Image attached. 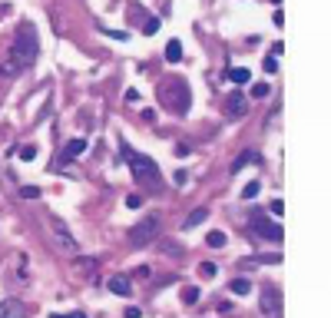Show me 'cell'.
<instances>
[{"mask_svg": "<svg viewBox=\"0 0 331 318\" xmlns=\"http://www.w3.org/2000/svg\"><path fill=\"white\" fill-rule=\"evenodd\" d=\"M40 53V40L37 30L30 23H20L17 33H14V43H10V53H7V63H0V76H17L23 73Z\"/></svg>", "mask_w": 331, "mask_h": 318, "instance_id": "1", "label": "cell"}, {"mask_svg": "<svg viewBox=\"0 0 331 318\" xmlns=\"http://www.w3.org/2000/svg\"><path fill=\"white\" fill-rule=\"evenodd\" d=\"M159 100L166 103V110L182 116L189 110V86H185L182 80H163L159 83Z\"/></svg>", "mask_w": 331, "mask_h": 318, "instance_id": "2", "label": "cell"}, {"mask_svg": "<svg viewBox=\"0 0 331 318\" xmlns=\"http://www.w3.org/2000/svg\"><path fill=\"white\" fill-rule=\"evenodd\" d=\"M119 150H123L129 169H132V176H136L139 183H156V179H159V166H156L149 156H143V152H132L126 143H119Z\"/></svg>", "mask_w": 331, "mask_h": 318, "instance_id": "3", "label": "cell"}, {"mask_svg": "<svg viewBox=\"0 0 331 318\" xmlns=\"http://www.w3.org/2000/svg\"><path fill=\"white\" fill-rule=\"evenodd\" d=\"M159 212H152V216H143L139 222L129 229V242L132 245H149V242H156V235H159Z\"/></svg>", "mask_w": 331, "mask_h": 318, "instance_id": "4", "label": "cell"}, {"mask_svg": "<svg viewBox=\"0 0 331 318\" xmlns=\"http://www.w3.org/2000/svg\"><path fill=\"white\" fill-rule=\"evenodd\" d=\"M248 225L255 229L262 239H272V242H281V225H275V222H268L262 212H252L248 216Z\"/></svg>", "mask_w": 331, "mask_h": 318, "instance_id": "5", "label": "cell"}, {"mask_svg": "<svg viewBox=\"0 0 331 318\" xmlns=\"http://www.w3.org/2000/svg\"><path fill=\"white\" fill-rule=\"evenodd\" d=\"M53 239H56V245H60L63 252H76V239L63 229V222H56V219H53Z\"/></svg>", "mask_w": 331, "mask_h": 318, "instance_id": "6", "label": "cell"}, {"mask_svg": "<svg viewBox=\"0 0 331 318\" xmlns=\"http://www.w3.org/2000/svg\"><path fill=\"white\" fill-rule=\"evenodd\" d=\"M258 305H262V312H265V315H272V312L281 308V295H278L275 288H265V292H262V299H258Z\"/></svg>", "mask_w": 331, "mask_h": 318, "instance_id": "7", "label": "cell"}, {"mask_svg": "<svg viewBox=\"0 0 331 318\" xmlns=\"http://www.w3.org/2000/svg\"><path fill=\"white\" fill-rule=\"evenodd\" d=\"M110 292H113V295H129V292H132L129 275H113V279H110Z\"/></svg>", "mask_w": 331, "mask_h": 318, "instance_id": "8", "label": "cell"}, {"mask_svg": "<svg viewBox=\"0 0 331 318\" xmlns=\"http://www.w3.org/2000/svg\"><path fill=\"white\" fill-rule=\"evenodd\" d=\"M229 80L239 83V86H245V83H252V73H248V67H232V70H229Z\"/></svg>", "mask_w": 331, "mask_h": 318, "instance_id": "9", "label": "cell"}, {"mask_svg": "<svg viewBox=\"0 0 331 318\" xmlns=\"http://www.w3.org/2000/svg\"><path fill=\"white\" fill-rule=\"evenodd\" d=\"M205 219H209V209H196V212H192V216L182 222V229H199Z\"/></svg>", "mask_w": 331, "mask_h": 318, "instance_id": "10", "label": "cell"}, {"mask_svg": "<svg viewBox=\"0 0 331 318\" xmlns=\"http://www.w3.org/2000/svg\"><path fill=\"white\" fill-rule=\"evenodd\" d=\"M166 60H169V63H179V60H182V43H179V40H169V43H166Z\"/></svg>", "mask_w": 331, "mask_h": 318, "instance_id": "11", "label": "cell"}, {"mask_svg": "<svg viewBox=\"0 0 331 318\" xmlns=\"http://www.w3.org/2000/svg\"><path fill=\"white\" fill-rule=\"evenodd\" d=\"M80 152H86V139H83V136H76V139L66 143V159H73V156H80Z\"/></svg>", "mask_w": 331, "mask_h": 318, "instance_id": "12", "label": "cell"}, {"mask_svg": "<svg viewBox=\"0 0 331 318\" xmlns=\"http://www.w3.org/2000/svg\"><path fill=\"white\" fill-rule=\"evenodd\" d=\"M225 242H229V235H225V232H219V229L205 235V245H209V249H225Z\"/></svg>", "mask_w": 331, "mask_h": 318, "instance_id": "13", "label": "cell"}, {"mask_svg": "<svg viewBox=\"0 0 331 318\" xmlns=\"http://www.w3.org/2000/svg\"><path fill=\"white\" fill-rule=\"evenodd\" d=\"M229 113H232V116H242V113H245V96L242 93L229 96Z\"/></svg>", "mask_w": 331, "mask_h": 318, "instance_id": "14", "label": "cell"}, {"mask_svg": "<svg viewBox=\"0 0 331 318\" xmlns=\"http://www.w3.org/2000/svg\"><path fill=\"white\" fill-rule=\"evenodd\" d=\"M199 299H202V288H196V285H185L182 288V305H196Z\"/></svg>", "mask_w": 331, "mask_h": 318, "instance_id": "15", "label": "cell"}, {"mask_svg": "<svg viewBox=\"0 0 331 318\" xmlns=\"http://www.w3.org/2000/svg\"><path fill=\"white\" fill-rule=\"evenodd\" d=\"M255 159H258V156H255V152H252V150L239 152V156H235V163H232V172H239L242 166H248V163H255Z\"/></svg>", "mask_w": 331, "mask_h": 318, "instance_id": "16", "label": "cell"}, {"mask_svg": "<svg viewBox=\"0 0 331 318\" xmlns=\"http://www.w3.org/2000/svg\"><path fill=\"white\" fill-rule=\"evenodd\" d=\"M229 288H232L235 295H248V292H252V282H248V279H235Z\"/></svg>", "mask_w": 331, "mask_h": 318, "instance_id": "17", "label": "cell"}, {"mask_svg": "<svg viewBox=\"0 0 331 318\" xmlns=\"http://www.w3.org/2000/svg\"><path fill=\"white\" fill-rule=\"evenodd\" d=\"M76 268L86 272V275H93V272H96V259H76Z\"/></svg>", "mask_w": 331, "mask_h": 318, "instance_id": "18", "label": "cell"}, {"mask_svg": "<svg viewBox=\"0 0 331 318\" xmlns=\"http://www.w3.org/2000/svg\"><path fill=\"white\" fill-rule=\"evenodd\" d=\"M215 272H219V268H215L212 262H202V265H199V275H202V279H215Z\"/></svg>", "mask_w": 331, "mask_h": 318, "instance_id": "19", "label": "cell"}, {"mask_svg": "<svg viewBox=\"0 0 331 318\" xmlns=\"http://www.w3.org/2000/svg\"><path fill=\"white\" fill-rule=\"evenodd\" d=\"M258 189H262V183H248V186L242 189V199H255V196H258Z\"/></svg>", "mask_w": 331, "mask_h": 318, "instance_id": "20", "label": "cell"}, {"mask_svg": "<svg viewBox=\"0 0 331 318\" xmlns=\"http://www.w3.org/2000/svg\"><path fill=\"white\" fill-rule=\"evenodd\" d=\"M143 33H146V37L159 33V20H156V17H149V20H146V27H143Z\"/></svg>", "mask_w": 331, "mask_h": 318, "instance_id": "21", "label": "cell"}, {"mask_svg": "<svg viewBox=\"0 0 331 318\" xmlns=\"http://www.w3.org/2000/svg\"><path fill=\"white\" fill-rule=\"evenodd\" d=\"M252 96H255V100H265V96H268V83H255V86H252Z\"/></svg>", "mask_w": 331, "mask_h": 318, "instance_id": "22", "label": "cell"}, {"mask_svg": "<svg viewBox=\"0 0 331 318\" xmlns=\"http://www.w3.org/2000/svg\"><path fill=\"white\" fill-rule=\"evenodd\" d=\"M20 159H37V146H20Z\"/></svg>", "mask_w": 331, "mask_h": 318, "instance_id": "23", "label": "cell"}, {"mask_svg": "<svg viewBox=\"0 0 331 318\" xmlns=\"http://www.w3.org/2000/svg\"><path fill=\"white\" fill-rule=\"evenodd\" d=\"M20 196H23V199H40V189L37 186H23V189H20Z\"/></svg>", "mask_w": 331, "mask_h": 318, "instance_id": "24", "label": "cell"}, {"mask_svg": "<svg viewBox=\"0 0 331 318\" xmlns=\"http://www.w3.org/2000/svg\"><path fill=\"white\" fill-rule=\"evenodd\" d=\"M172 179H176L179 186H185V183H189V172H185V169H176V176H172Z\"/></svg>", "mask_w": 331, "mask_h": 318, "instance_id": "25", "label": "cell"}, {"mask_svg": "<svg viewBox=\"0 0 331 318\" xmlns=\"http://www.w3.org/2000/svg\"><path fill=\"white\" fill-rule=\"evenodd\" d=\"M126 206L129 209H139V206H143V196H126Z\"/></svg>", "mask_w": 331, "mask_h": 318, "instance_id": "26", "label": "cell"}, {"mask_svg": "<svg viewBox=\"0 0 331 318\" xmlns=\"http://www.w3.org/2000/svg\"><path fill=\"white\" fill-rule=\"evenodd\" d=\"M265 70H268V73H275V70H278V60H275V56H265Z\"/></svg>", "mask_w": 331, "mask_h": 318, "instance_id": "27", "label": "cell"}, {"mask_svg": "<svg viewBox=\"0 0 331 318\" xmlns=\"http://www.w3.org/2000/svg\"><path fill=\"white\" fill-rule=\"evenodd\" d=\"M123 315H126V318H143V312H139L136 305H129V308H126V312H123Z\"/></svg>", "mask_w": 331, "mask_h": 318, "instance_id": "28", "label": "cell"}, {"mask_svg": "<svg viewBox=\"0 0 331 318\" xmlns=\"http://www.w3.org/2000/svg\"><path fill=\"white\" fill-rule=\"evenodd\" d=\"M272 212L281 216V212H285V202H281V199H272Z\"/></svg>", "mask_w": 331, "mask_h": 318, "instance_id": "29", "label": "cell"}, {"mask_svg": "<svg viewBox=\"0 0 331 318\" xmlns=\"http://www.w3.org/2000/svg\"><path fill=\"white\" fill-rule=\"evenodd\" d=\"M136 275H139V279H149V275H152V268H149V265H139V268H136Z\"/></svg>", "mask_w": 331, "mask_h": 318, "instance_id": "30", "label": "cell"}, {"mask_svg": "<svg viewBox=\"0 0 331 318\" xmlns=\"http://www.w3.org/2000/svg\"><path fill=\"white\" fill-rule=\"evenodd\" d=\"M139 100V90H126V103H136Z\"/></svg>", "mask_w": 331, "mask_h": 318, "instance_id": "31", "label": "cell"}, {"mask_svg": "<svg viewBox=\"0 0 331 318\" xmlns=\"http://www.w3.org/2000/svg\"><path fill=\"white\" fill-rule=\"evenodd\" d=\"M66 318H86V315H83V312H73V315H66Z\"/></svg>", "mask_w": 331, "mask_h": 318, "instance_id": "32", "label": "cell"}, {"mask_svg": "<svg viewBox=\"0 0 331 318\" xmlns=\"http://www.w3.org/2000/svg\"><path fill=\"white\" fill-rule=\"evenodd\" d=\"M50 318H66V315H50Z\"/></svg>", "mask_w": 331, "mask_h": 318, "instance_id": "33", "label": "cell"}, {"mask_svg": "<svg viewBox=\"0 0 331 318\" xmlns=\"http://www.w3.org/2000/svg\"><path fill=\"white\" fill-rule=\"evenodd\" d=\"M272 3H278V0H272Z\"/></svg>", "mask_w": 331, "mask_h": 318, "instance_id": "34", "label": "cell"}]
</instances>
